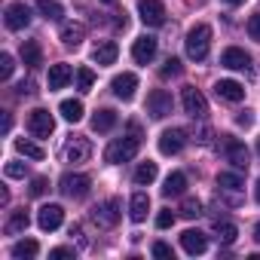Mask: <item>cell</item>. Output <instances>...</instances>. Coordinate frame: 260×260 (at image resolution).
<instances>
[{
    "label": "cell",
    "instance_id": "6da1fadb",
    "mask_svg": "<svg viewBox=\"0 0 260 260\" xmlns=\"http://www.w3.org/2000/svg\"><path fill=\"white\" fill-rule=\"evenodd\" d=\"M138 147H141V138H138V132H135V135H128V138H116V141H110V144H107V150H104V159H107L110 166L132 162V159L138 156Z\"/></svg>",
    "mask_w": 260,
    "mask_h": 260
},
{
    "label": "cell",
    "instance_id": "7a4b0ae2",
    "mask_svg": "<svg viewBox=\"0 0 260 260\" xmlns=\"http://www.w3.org/2000/svg\"><path fill=\"white\" fill-rule=\"evenodd\" d=\"M184 46H187V55L193 58V61H202L205 55H208V49H211V28L208 25H193L190 31H187V40H184Z\"/></svg>",
    "mask_w": 260,
    "mask_h": 260
},
{
    "label": "cell",
    "instance_id": "3957f363",
    "mask_svg": "<svg viewBox=\"0 0 260 260\" xmlns=\"http://www.w3.org/2000/svg\"><path fill=\"white\" fill-rule=\"evenodd\" d=\"M58 187H61V193H64L68 199H83V196H89L92 178H89V175H80V172H68V175L58 181Z\"/></svg>",
    "mask_w": 260,
    "mask_h": 260
},
{
    "label": "cell",
    "instance_id": "277c9868",
    "mask_svg": "<svg viewBox=\"0 0 260 260\" xmlns=\"http://www.w3.org/2000/svg\"><path fill=\"white\" fill-rule=\"evenodd\" d=\"M92 220H95V226H101V230H113V226L119 223V202H116V199L98 202V205L92 208Z\"/></svg>",
    "mask_w": 260,
    "mask_h": 260
},
{
    "label": "cell",
    "instance_id": "5b68a950",
    "mask_svg": "<svg viewBox=\"0 0 260 260\" xmlns=\"http://www.w3.org/2000/svg\"><path fill=\"white\" fill-rule=\"evenodd\" d=\"M28 128H31L34 138H49V135L55 132V119H52L49 110L37 107V110H31V116H28Z\"/></svg>",
    "mask_w": 260,
    "mask_h": 260
},
{
    "label": "cell",
    "instance_id": "8992f818",
    "mask_svg": "<svg viewBox=\"0 0 260 260\" xmlns=\"http://www.w3.org/2000/svg\"><path fill=\"white\" fill-rule=\"evenodd\" d=\"M181 101H184V110H187L193 119H205V113H208V101H205V95H202L199 89L187 86V89L181 92Z\"/></svg>",
    "mask_w": 260,
    "mask_h": 260
},
{
    "label": "cell",
    "instance_id": "52a82bcc",
    "mask_svg": "<svg viewBox=\"0 0 260 260\" xmlns=\"http://www.w3.org/2000/svg\"><path fill=\"white\" fill-rule=\"evenodd\" d=\"M138 16L144 25L150 28H159L166 22V7H162V0H138Z\"/></svg>",
    "mask_w": 260,
    "mask_h": 260
},
{
    "label": "cell",
    "instance_id": "ba28073f",
    "mask_svg": "<svg viewBox=\"0 0 260 260\" xmlns=\"http://www.w3.org/2000/svg\"><path fill=\"white\" fill-rule=\"evenodd\" d=\"M223 156H226L239 172L248 169V147H245L239 138H233V135H223Z\"/></svg>",
    "mask_w": 260,
    "mask_h": 260
},
{
    "label": "cell",
    "instance_id": "9c48e42d",
    "mask_svg": "<svg viewBox=\"0 0 260 260\" xmlns=\"http://www.w3.org/2000/svg\"><path fill=\"white\" fill-rule=\"evenodd\" d=\"M184 144H187V132H184V128H166V132L159 135V153H162V156L181 153Z\"/></svg>",
    "mask_w": 260,
    "mask_h": 260
},
{
    "label": "cell",
    "instance_id": "30bf717a",
    "mask_svg": "<svg viewBox=\"0 0 260 260\" xmlns=\"http://www.w3.org/2000/svg\"><path fill=\"white\" fill-rule=\"evenodd\" d=\"M4 22H7L10 31L28 28V25H31V7H28V4H10L7 13H4Z\"/></svg>",
    "mask_w": 260,
    "mask_h": 260
},
{
    "label": "cell",
    "instance_id": "8fae6325",
    "mask_svg": "<svg viewBox=\"0 0 260 260\" xmlns=\"http://www.w3.org/2000/svg\"><path fill=\"white\" fill-rule=\"evenodd\" d=\"M147 113H150L153 119H166V116L172 113V95H169L166 89H153V92L147 95Z\"/></svg>",
    "mask_w": 260,
    "mask_h": 260
},
{
    "label": "cell",
    "instance_id": "7c38bea8",
    "mask_svg": "<svg viewBox=\"0 0 260 260\" xmlns=\"http://www.w3.org/2000/svg\"><path fill=\"white\" fill-rule=\"evenodd\" d=\"M61 220H64V208H61V205H43V208L37 211V226L46 230V233L58 230Z\"/></svg>",
    "mask_w": 260,
    "mask_h": 260
},
{
    "label": "cell",
    "instance_id": "4fadbf2b",
    "mask_svg": "<svg viewBox=\"0 0 260 260\" xmlns=\"http://www.w3.org/2000/svg\"><path fill=\"white\" fill-rule=\"evenodd\" d=\"M220 64L230 68V71H248V68H251V55H248L245 49H239V46H230V49H223Z\"/></svg>",
    "mask_w": 260,
    "mask_h": 260
},
{
    "label": "cell",
    "instance_id": "5bb4252c",
    "mask_svg": "<svg viewBox=\"0 0 260 260\" xmlns=\"http://www.w3.org/2000/svg\"><path fill=\"white\" fill-rule=\"evenodd\" d=\"M110 86H113V95H116V98H122V101H128V98H132V95H135V89H138V77L125 71V74H116Z\"/></svg>",
    "mask_w": 260,
    "mask_h": 260
},
{
    "label": "cell",
    "instance_id": "9a60e30c",
    "mask_svg": "<svg viewBox=\"0 0 260 260\" xmlns=\"http://www.w3.org/2000/svg\"><path fill=\"white\" fill-rule=\"evenodd\" d=\"M214 95L223 101H242L245 98V86L239 80H217L214 83Z\"/></svg>",
    "mask_w": 260,
    "mask_h": 260
},
{
    "label": "cell",
    "instance_id": "2e32d148",
    "mask_svg": "<svg viewBox=\"0 0 260 260\" xmlns=\"http://www.w3.org/2000/svg\"><path fill=\"white\" fill-rule=\"evenodd\" d=\"M181 248H184L187 254H205L208 239H205V233H199V230H184V233H181Z\"/></svg>",
    "mask_w": 260,
    "mask_h": 260
},
{
    "label": "cell",
    "instance_id": "e0dca14e",
    "mask_svg": "<svg viewBox=\"0 0 260 260\" xmlns=\"http://www.w3.org/2000/svg\"><path fill=\"white\" fill-rule=\"evenodd\" d=\"M89 153H92V144H89L86 138H74V141H68V147H64V162H86Z\"/></svg>",
    "mask_w": 260,
    "mask_h": 260
},
{
    "label": "cell",
    "instance_id": "ac0fdd59",
    "mask_svg": "<svg viewBox=\"0 0 260 260\" xmlns=\"http://www.w3.org/2000/svg\"><path fill=\"white\" fill-rule=\"evenodd\" d=\"M153 55H156V40L153 37H138L135 46H132V58L138 64H147V61H153Z\"/></svg>",
    "mask_w": 260,
    "mask_h": 260
},
{
    "label": "cell",
    "instance_id": "d6986e66",
    "mask_svg": "<svg viewBox=\"0 0 260 260\" xmlns=\"http://www.w3.org/2000/svg\"><path fill=\"white\" fill-rule=\"evenodd\" d=\"M147 211H150V196L138 190V193L132 196V202H128V217H132L135 223H141V220L147 217Z\"/></svg>",
    "mask_w": 260,
    "mask_h": 260
},
{
    "label": "cell",
    "instance_id": "ffe728a7",
    "mask_svg": "<svg viewBox=\"0 0 260 260\" xmlns=\"http://www.w3.org/2000/svg\"><path fill=\"white\" fill-rule=\"evenodd\" d=\"M83 37H86V28H83L80 22H64V25H61V43H64V46H80Z\"/></svg>",
    "mask_w": 260,
    "mask_h": 260
},
{
    "label": "cell",
    "instance_id": "44dd1931",
    "mask_svg": "<svg viewBox=\"0 0 260 260\" xmlns=\"http://www.w3.org/2000/svg\"><path fill=\"white\" fill-rule=\"evenodd\" d=\"M116 55H119V49H116L113 40H107V43H101V46L92 49V61H95V64H113Z\"/></svg>",
    "mask_w": 260,
    "mask_h": 260
},
{
    "label": "cell",
    "instance_id": "7402d4cb",
    "mask_svg": "<svg viewBox=\"0 0 260 260\" xmlns=\"http://www.w3.org/2000/svg\"><path fill=\"white\" fill-rule=\"evenodd\" d=\"M71 77H74L71 64H52L49 68V89H64L71 83Z\"/></svg>",
    "mask_w": 260,
    "mask_h": 260
},
{
    "label": "cell",
    "instance_id": "603a6c76",
    "mask_svg": "<svg viewBox=\"0 0 260 260\" xmlns=\"http://www.w3.org/2000/svg\"><path fill=\"white\" fill-rule=\"evenodd\" d=\"M28 223H31V217H28V211L25 208H19V211H13L10 214V220H7V236H19V233H25L28 230Z\"/></svg>",
    "mask_w": 260,
    "mask_h": 260
},
{
    "label": "cell",
    "instance_id": "cb8c5ba5",
    "mask_svg": "<svg viewBox=\"0 0 260 260\" xmlns=\"http://www.w3.org/2000/svg\"><path fill=\"white\" fill-rule=\"evenodd\" d=\"M22 61H25L28 68H37V64L43 61V49H40L37 40H25V43H22Z\"/></svg>",
    "mask_w": 260,
    "mask_h": 260
},
{
    "label": "cell",
    "instance_id": "d4e9b609",
    "mask_svg": "<svg viewBox=\"0 0 260 260\" xmlns=\"http://www.w3.org/2000/svg\"><path fill=\"white\" fill-rule=\"evenodd\" d=\"M187 190V175L184 172H172L166 178V187H162V196H181Z\"/></svg>",
    "mask_w": 260,
    "mask_h": 260
},
{
    "label": "cell",
    "instance_id": "484cf974",
    "mask_svg": "<svg viewBox=\"0 0 260 260\" xmlns=\"http://www.w3.org/2000/svg\"><path fill=\"white\" fill-rule=\"evenodd\" d=\"M37 254H40V245H37L34 239H22V242L13 245V257H16V260H34Z\"/></svg>",
    "mask_w": 260,
    "mask_h": 260
},
{
    "label": "cell",
    "instance_id": "4316f807",
    "mask_svg": "<svg viewBox=\"0 0 260 260\" xmlns=\"http://www.w3.org/2000/svg\"><path fill=\"white\" fill-rule=\"evenodd\" d=\"M156 175H159V169H156V162H141L138 169H135V184L138 187H147V184H153L156 181Z\"/></svg>",
    "mask_w": 260,
    "mask_h": 260
},
{
    "label": "cell",
    "instance_id": "83f0119b",
    "mask_svg": "<svg viewBox=\"0 0 260 260\" xmlns=\"http://www.w3.org/2000/svg\"><path fill=\"white\" fill-rule=\"evenodd\" d=\"M214 236H217V242L233 245V242H236V236H239V230H236V223H233V220H214Z\"/></svg>",
    "mask_w": 260,
    "mask_h": 260
},
{
    "label": "cell",
    "instance_id": "f1b7e54d",
    "mask_svg": "<svg viewBox=\"0 0 260 260\" xmlns=\"http://www.w3.org/2000/svg\"><path fill=\"white\" fill-rule=\"evenodd\" d=\"M113 125H116V113L110 107H104V110H98L92 116V128H95V132H110Z\"/></svg>",
    "mask_w": 260,
    "mask_h": 260
},
{
    "label": "cell",
    "instance_id": "f546056e",
    "mask_svg": "<svg viewBox=\"0 0 260 260\" xmlns=\"http://www.w3.org/2000/svg\"><path fill=\"white\" fill-rule=\"evenodd\" d=\"M58 113H61L68 122H80V119H83V101L68 98V101H61V104H58Z\"/></svg>",
    "mask_w": 260,
    "mask_h": 260
},
{
    "label": "cell",
    "instance_id": "4dcf8cb0",
    "mask_svg": "<svg viewBox=\"0 0 260 260\" xmlns=\"http://www.w3.org/2000/svg\"><path fill=\"white\" fill-rule=\"evenodd\" d=\"M37 10H40V16H46L49 22H58V19L64 16V10H61L58 0H37Z\"/></svg>",
    "mask_w": 260,
    "mask_h": 260
},
{
    "label": "cell",
    "instance_id": "1f68e13d",
    "mask_svg": "<svg viewBox=\"0 0 260 260\" xmlns=\"http://www.w3.org/2000/svg\"><path fill=\"white\" fill-rule=\"evenodd\" d=\"M16 150H19L22 156H28V159H43V156H46V150H43L40 144L25 141V138H19V141H16Z\"/></svg>",
    "mask_w": 260,
    "mask_h": 260
},
{
    "label": "cell",
    "instance_id": "d6a6232c",
    "mask_svg": "<svg viewBox=\"0 0 260 260\" xmlns=\"http://www.w3.org/2000/svg\"><path fill=\"white\" fill-rule=\"evenodd\" d=\"M217 187H220V190H242L245 181H242L239 172H220V175H217Z\"/></svg>",
    "mask_w": 260,
    "mask_h": 260
},
{
    "label": "cell",
    "instance_id": "836d02e7",
    "mask_svg": "<svg viewBox=\"0 0 260 260\" xmlns=\"http://www.w3.org/2000/svg\"><path fill=\"white\" fill-rule=\"evenodd\" d=\"M92 83H95L92 68H80V71H77V89H80V92H89V89H92Z\"/></svg>",
    "mask_w": 260,
    "mask_h": 260
},
{
    "label": "cell",
    "instance_id": "e575fe53",
    "mask_svg": "<svg viewBox=\"0 0 260 260\" xmlns=\"http://www.w3.org/2000/svg\"><path fill=\"white\" fill-rule=\"evenodd\" d=\"M181 214H184V217H199V214H202V202L193 199V196H187V199L181 202Z\"/></svg>",
    "mask_w": 260,
    "mask_h": 260
},
{
    "label": "cell",
    "instance_id": "d590c367",
    "mask_svg": "<svg viewBox=\"0 0 260 260\" xmlns=\"http://www.w3.org/2000/svg\"><path fill=\"white\" fill-rule=\"evenodd\" d=\"M13 71H16V61H13L10 52H4V55H0V80H10Z\"/></svg>",
    "mask_w": 260,
    "mask_h": 260
},
{
    "label": "cell",
    "instance_id": "8d00e7d4",
    "mask_svg": "<svg viewBox=\"0 0 260 260\" xmlns=\"http://www.w3.org/2000/svg\"><path fill=\"white\" fill-rule=\"evenodd\" d=\"M181 71H184V68H181V58H169V61L162 64V71H159V74L169 80V77H181Z\"/></svg>",
    "mask_w": 260,
    "mask_h": 260
},
{
    "label": "cell",
    "instance_id": "74e56055",
    "mask_svg": "<svg viewBox=\"0 0 260 260\" xmlns=\"http://www.w3.org/2000/svg\"><path fill=\"white\" fill-rule=\"evenodd\" d=\"M153 257H162V260H175V251H172V245H166V242H153Z\"/></svg>",
    "mask_w": 260,
    "mask_h": 260
},
{
    "label": "cell",
    "instance_id": "f35d334b",
    "mask_svg": "<svg viewBox=\"0 0 260 260\" xmlns=\"http://www.w3.org/2000/svg\"><path fill=\"white\" fill-rule=\"evenodd\" d=\"M248 34H251V40L260 43V13H254V16L248 19Z\"/></svg>",
    "mask_w": 260,
    "mask_h": 260
},
{
    "label": "cell",
    "instance_id": "ab89813d",
    "mask_svg": "<svg viewBox=\"0 0 260 260\" xmlns=\"http://www.w3.org/2000/svg\"><path fill=\"white\" fill-rule=\"evenodd\" d=\"M25 162H7V178H25Z\"/></svg>",
    "mask_w": 260,
    "mask_h": 260
},
{
    "label": "cell",
    "instance_id": "60d3db41",
    "mask_svg": "<svg viewBox=\"0 0 260 260\" xmlns=\"http://www.w3.org/2000/svg\"><path fill=\"white\" fill-rule=\"evenodd\" d=\"M46 190H49V181L46 178H34L31 181V196H43Z\"/></svg>",
    "mask_w": 260,
    "mask_h": 260
},
{
    "label": "cell",
    "instance_id": "b9f144b4",
    "mask_svg": "<svg viewBox=\"0 0 260 260\" xmlns=\"http://www.w3.org/2000/svg\"><path fill=\"white\" fill-rule=\"evenodd\" d=\"M172 223H175V214H172V211H169V208H166V211H159V214H156V226H159V230H169V226H172Z\"/></svg>",
    "mask_w": 260,
    "mask_h": 260
},
{
    "label": "cell",
    "instance_id": "7bdbcfd3",
    "mask_svg": "<svg viewBox=\"0 0 260 260\" xmlns=\"http://www.w3.org/2000/svg\"><path fill=\"white\" fill-rule=\"evenodd\" d=\"M49 257H52V260H68V257H77V251H74V248H52Z\"/></svg>",
    "mask_w": 260,
    "mask_h": 260
},
{
    "label": "cell",
    "instance_id": "ee69618b",
    "mask_svg": "<svg viewBox=\"0 0 260 260\" xmlns=\"http://www.w3.org/2000/svg\"><path fill=\"white\" fill-rule=\"evenodd\" d=\"M16 92H19V95H22V98H25V95H34V80H22V83H19V89H16Z\"/></svg>",
    "mask_w": 260,
    "mask_h": 260
},
{
    "label": "cell",
    "instance_id": "f6af8a7d",
    "mask_svg": "<svg viewBox=\"0 0 260 260\" xmlns=\"http://www.w3.org/2000/svg\"><path fill=\"white\" fill-rule=\"evenodd\" d=\"M236 122H239V125H251V113H248V110H242V113H239V119H236Z\"/></svg>",
    "mask_w": 260,
    "mask_h": 260
},
{
    "label": "cell",
    "instance_id": "bcb514c9",
    "mask_svg": "<svg viewBox=\"0 0 260 260\" xmlns=\"http://www.w3.org/2000/svg\"><path fill=\"white\" fill-rule=\"evenodd\" d=\"M223 4H230V7H239V4H245V0H223Z\"/></svg>",
    "mask_w": 260,
    "mask_h": 260
},
{
    "label": "cell",
    "instance_id": "7dc6e473",
    "mask_svg": "<svg viewBox=\"0 0 260 260\" xmlns=\"http://www.w3.org/2000/svg\"><path fill=\"white\" fill-rule=\"evenodd\" d=\"M254 199L260 202V178H257V190H254Z\"/></svg>",
    "mask_w": 260,
    "mask_h": 260
},
{
    "label": "cell",
    "instance_id": "c3c4849f",
    "mask_svg": "<svg viewBox=\"0 0 260 260\" xmlns=\"http://www.w3.org/2000/svg\"><path fill=\"white\" fill-rule=\"evenodd\" d=\"M254 239H257V242H260V223H257V226H254Z\"/></svg>",
    "mask_w": 260,
    "mask_h": 260
},
{
    "label": "cell",
    "instance_id": "681fc988",
    "mask_svg": "<svg viewBox=\"0 0 260 260\" xmlns=\"http://www.w3.org/2000/svg\"><path fill=\"white\" fill-rule=\"evenodd\" d=\"M104 4H116V0H104Z\"/></svg>",
    "mask_w": 260,
    "mask_h": 260
},
{
    "label": "cell",
    "instance_id": "f907efd6",
    "mask_svg": "<svg viewBox=\"0 0 260 260\" xmlns=\"http://www.w3.org/2000/svg\"><path fill=\"white\" fill-rule=\"evenodd\" d=\"M257 153H260V141H257Z\"/></svg>",
    "mask_w": 260,
    "mask_h": 260
}]
</instances>
